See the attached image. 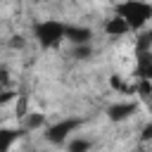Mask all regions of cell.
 <instances>
[{
    "instance_id": "1",
    "label": "cell",
    "mask_w": 152,
    "mask_h": 152,
    "mask_svg": "<svg viewBox=\"0 0 152 152\" xmlns=\"http://www.w3.org/2000/svg\"><path fill=\"white\" fill-rule=\"evenodd\" d=\"M116 14L128 24L131 31H140L152 19V2H145V0H126V2L116 5Z\"/></svg>"
},
{
    "instance_id": "2",
    "label": "cell",
    "mask_w": 152,
    "mask_h": 152,
    "mask_svg": "<svg viewBox=\"0 0 152 152\" xmlns=\"http://www.w3.org/2000/svg\"><path fill=\"white\" fill-rule=\"evenodd\" d=\"M36 38L43 48H57L64 38H66V24L57 21V19H45L36 24Z\"/></svg>"
},
{
    "instance_id": "3",
    "label": "cell",
    "mask_w": 152,
    "mask_h": 152,
    "mask_svg": "<svg viewBox=\"0 0 152 152\" xmlns=\"http://www.w3.org/2000/svg\"><path fill=\"white\" fill-rule=\"evenodd\" d=\"M78 124H81L78 119H64V121H57L55 126H50V128L45 131V138H48L50 142H57V145H59V142H64V140L69 138L71 131L78 128Z\"/></svg>"
},
{
    "instance_id": "4",
    "label": "cell",
    "mask_w": 152,
    "mask_h": 152,
    "mask_svg": "<svg viewBox=\"0 0 152 152\" xmlns=\"http://www.w3.org/2000/svg\"><path fill=\"white\" fill-rule=\"evenodd\" d=\"M135 76L152 81V50H138V57H135Z\"/></svg>"
},
{
    "instance_id": "5",
    "label": "cell",
    "mask_w": 152,
    "mask_h": 152,
    "mask_svg": "<svg viewBox=\"0 0 152 152\" xmlns=\"http://www.w3.org/2000/svg\"><path fill=\"white\" fill-rule=\"evenodd\" d=\"M102 31H104L109 38H119V36H126L131 28H128V24H126V21L116 14V17H112V19H107V21H104Z\"/></svg>"
},
{
    "instance_id": "6",
    "label": "cell",
    "mask_w": 152,
    "mask_h": 152,
    "mask_svg": "<svg viewBox=\"0 0 152 152\" xmlns=\"http://www.w3.org/2000/svg\"><path fill=\"white\" fill-rule=\"evenodd\" d=\"M135 109H138L135 102H116V104H112V107L107 109V114H109L112 121H124V119H128Z\"/></svg>"
},
{
    "instance_id": "7",
    "label": "cell",
    "mask_w": 152,
    "mask_h": 152,
    "mask_svg": "<svg viewBox=\"0 0 152 152\" xmlns=\"http://www.w3.org/2000/svg\"><path fill=\"white\" fill-rule=\"evenodd\" d=\"M90 28H83V26H66V38L74 43V45H78V43H88L90 40Z\"/></svg>"
},
{
    "instance_id": "8",
    "label": "cell",
    "mask_w": 152,
    "mask_h": 152,
    "mask_svg": "<svg viewBox=\"0 0 152 152\" xmlns=\"http://www.w3.org/2000/svg\"><path fill=\"white\" fill-rule=\"evenodd\" d=\"M21 135V131H0V150H7V147H12V142L17 140Z\"/></svg>"
},
{
    "instance_id": "9",
    "label": "cell",
    "mask_w": 152,
    "mask_h": 152,
    "mask_svg": "<svg viewBox=\"0 0 152 152\" xmlns=\"http://www.w3.org/2000/svg\"><path fill=\"white\" fill-rule=\"evenodd\" d=\"M138 50H152V28L145 31V33L138 38V43H135V52H138Z\"/></svg>"
},
{
    "instance_id": "10",
    "label": "cell",
    "mask_w": 152,
    "mask_h": 152,
    "mask_svg": "<svg viewBox=\"0 0 152 152\" xmlns=\"http://www.w3.org/2000/svg\"><path fill=\"white\" fill-rule=\"evenodd\" d=\"M14 109H17V116H26V97H24V95H19V97H17Z\"/></svg>"
},
{
    "instance_id": "11",
    "label": "cell",
    "mask_w": 152,
    "mask_h": 152,
    "mask_svg": "<svg viewBox=\"0 0 152 152\" xmlns=\"http://www.w3.org/2000/svg\"><path fill=\"white\" fill-rule=\"evenodd\" d=\"M109 86H112L114 90H126V83H124L121 76H112V78H109Z\"/></svg>"
},
{
    "instance_id": "12",
    "label": "cell",
    "mask_w": 152,
    "mask_h": 152,
    "mask_svg": "<svg viewBox=\"0 0 152 152\" xmlns=\"http://www.w3.org/2000/svg\"><path fill=\"white\" fill-rule=\"evenodd\" d=\"M69 147H71V150H88V147H90V142H86V140H74Z\"/></svg>"
},
{
    "instance_id": "13",
    "label": "cell",
    "mask_w": 152,
    "mask_h": 152,
    "mask_svg": "<svg viewBox=\"0 0 152 152\" xmlns=\"http://www.w3.org/2000/svg\"><path fill=\"white\" fill-rule=\"evenodd\" d=\"M36 126H43V116H40V114L31 116V121H28V128H36Z\"/></svg>"
},
{
    "instance_id": "14",
    "label": "cell",
    "mask_w": 152,
    "mask_h": 152,
    "mask_svg": "<svg viewBox=\"0 0 152 152\" xmlns=\"http://www.w3.org/2000/svg\"><path fill=\"white\" fill-rule=\"evenodd\" d=\"M12 48H24V38H21V36H14V40H12Z\"/></svg>"
}]
</instances>
